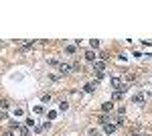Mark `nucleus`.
<instances>
[{"label": "nucleus", "instance_id": "obj_13", "mask_svg": "<svg viewBox=\"0 0 152 136\" xmlns=\"http://www.w3.org/2000/svg\"><path fill=\"white\" fill-rule=\"evenodd\" d=\"M89 45H91V51H93L95 47H99V41H95V39H91V43H89Z\"/></svg>", "mask_w": 152, "mask_h": 136}, {"label": "nucleus", "instance_id": "obj_8", "mask_svg": "<svg viewBox=\"0 0 152 136\" xmlns=\"http://www.w3.org/2000/svg\"><path fill=\"white\" fill-rule=\"evenodd\" d=\"M112 86H114V88H120V86H122V81H120L118 77H112Z\"/></svg>", "mask_w": 152, "mask_h": 136}, {"label": "nucleus", "instance_id": "obj_12", "mask_svg": "<svg viewBox=\"0 0 152 136\" xmlns=\"http://www.w3.org/2000/svg\"><path fill=\"white\" fill-rule=\"evenodd\" d=\"M18 130H20V134H22V136H29V128H25V126H20Z\"/></svg>", "mask_w": 152, "mask_h": 136}, {"label": "nucleus", "instance_id": "obj_11", "mask_svg": "<svg viewBox=\"0 0 152 136\" xmlns=\"http://www.w3.org/2000/svg\"><path fill=\"white\" fill-rule=\"evenodd\" d=\"M33 45H35V43L31 41V43H25V45H20V49H22V51H27V49H31Z\"/></svg>", "mask_w": 152, "mask_h": 136}, {"label": "nucleus", "instance_id": "obj_20", "mask_svg": "<svg viewBox=\"0 0 152 136\" xmlns=\"http://www.w3.org/2000/svg\"><path fill=\"white\" fill-rule=\"evenodd\" d=\"M146 136H150V134H146Z\"/></svg>", "mask_w": 152, "mask_h": 136}, {"label": "nucleus", "instance_id": "obj_6", "mask_svg": "<svg viewBox=\"0 0 152 136\" xmlns=\"http://www.w3.org/2000/svg\"><path fill=\"white\" fill-rule=\"evenodd\" d=\"M85 59H87V61H93V63H95V53H93V51L89 49V51L85 53Z\"/></svg>", "mask_w": 152, "mask_h": 136}, {"label": "nucleus", "instance_id": "obj_9", "mask_svg": "<svg viewBox=\"0 0 152 136\" xmlns=\"http://www.w3.org/2000/svg\"><path fill=\"white\" fill-rule=\"evenodd\" d=\"M93 88H95V83H87V86L83 88V91H87V93H89V91H93Z\"/></svg>", "mask_w": 152, "mask_h": 136}, {"label": "nucleus", "instance_id": "obj_3", "mask_svg": "<svg viewBox=\"0 0 152 136\" xmlns=\"http://www.w3.org/2000/svg\"><path fill=\"white\" fill-rule=\"evenodd\" d=\"M112 110H114V102H106V104H102V112L108 114V112H112Z\"/></svg>", "mask_w": 152, "mask_h": 136}, {"label": "nucleus", "instance_id": "obj_14", "mask_svg": "<svg viewBox=\"0 0 152 136\" xmlns=\"http://www.w3.org/2000/svg\"><path fill=\"white\" fill-rule=\"evenodd\" d=\"M134 79H136L134 73H128V75H126V81H134Z\"/></svg>", "mask_w": 152, "mask_h": 136}, {"label": "nucleus", "instance_id": "obj_2", "mask_svg": "<svg viewBox=\"0 0 152 136\" xmlns=\"http://www.w3.org/2000/svg\"><path fill=\"white\" fill-rule=\"evenodd\" d=\"M144 100H146V95H144V93H136V95L132 97V102H134V104H144Z\"/></svg>", "mask_w": 152, "mask_h": 136}, {"label": "nucleus", "instance_id": "obj_17", "mask_svg": "<svg viewBox=\"0 0 152 136\" xmlns=\"http://www.w3.org/2000/svg\"><path fill=\"white\" fill-rule=\"evenodd\" d=\"M43 102H45V104L51 102V93H45V95H43Z\"/></svg>", "mask_w": 152, "mask_h": 136}, {"label": "nucleus", "instance_id": "obj_4", "mask_svg": "<svg viewBox=\"0 0 152 136\" xmlns=\"http://www.w3.org/2000/svg\"><path fill=\"white\" fill-rule=\"evenodd\" d=\"M114 130H116L114 124H110V122H108V124H104V132H106V134H114Z\"/></svg>", "mask_w": 152, "mask_h": 136}, {"label": "nucleus", "instance_id": "obj_18", "mask_svg": "<svg viewBox=\"0 0 152 136\" xmlns=\"http://www.w3.org/2000/svg\"><path fill=\"white\" fill-rule=\"evenodd\" d=\"M25 122H27V126H35V122H33V118H27Z\"/></svg>", "mask_w": 152, "mask_h": 136}, {"label": "nucleus", "instance_id": "obj_5", "mask_svg": "<svg viewBox=\"0 0 152 136\" xmlns=\"http://www.w3.org/2000/svg\"><path fill=\"white\" fill-rule=\"evenodd\" d=\"M112 122H114V126H116V128H118V126H122V124H124V116H116Z\"/></svg>", "mask_w": 152, "mask_h": 136}, {"label": "nucleus", "instance_id": "obj_15", "mask_svg": "<svg viewBox=\"0 0 152 136\" xmlns=\"http://www.w3.org/2000/svg\"><path fill=\"white\" fill-rule=\"evenodd\" d=\"M0 108H2V112H4V110L8 108V102H6V100H2V102H0Z\"/></svg>", "mask_w": 152, "mask_h": 136}, {"label": "nucleus", "instance_id": "obj_16", "mask_svg": "<svg viewBox=\"0 0 152 136\" xmlns=\"http://www.w3.org/2000/svg\"><path fill=\"white\" fill-rule=\"evenodd\" d=\"M18 128H20L18 122H12V124H10V130H18Z\"/></svg>", "mask_w": 152, "mask_h": 136}, {"label": "nucleus", "instance_id": "obj_1", "mask_svg": "<svg viewBox=\"0 0 152 136\" xmlns=\"http://www.w3.org/2000/svg\"><path fill=\"white\" fill-rule=\"evenodd\" d=\"M71 69H73V67H71L69 63H59V71H61L63 75H67V73H71Z\"/></svg>", "mask_w": 152, "mask_h": 136}, {"label": "nucleus", "instance_id": "obj_19", "mask_svg": "<svg viewBox=\"0 0 152 136\" xmlns=\"http://www.w3.org/2000/svg\"><path fill=\"white\" fill-rule=\"evenodd\" d=\"M2 136H12V132H4V134H2Z\"/></svg>", "mask_w": 152, "mask_h": 136}, {"label": "nucleus", "instance_id": "obj_10", "mask_svg": "<svg viewBox=\"0 0 152 136\" xmlns=\"http://www.w3.org/2000/svg\"><path fill=\"white\" fill-rule=\"evenodd\" d=\"M67 108H69V104H67V102H61V104H59V110H61V112H65Z\"/></svg>", "mask_w": 152, "mask_h": 136}, {"label": "nucleus", "instance_id": "obj_7", "mask_svg": "<svg viewBox=\"0 0 152 136\" xmlns=\"http://www.w3.org/2000/svg\"><path fill=\"white\" fill-rule=\"evenodd\" d=\"M93 67H95V71H104L106 63H104V61H95V63H93Z\"/></svg>", "mask_w": 152, "mask_h": 136}]
</instances>
